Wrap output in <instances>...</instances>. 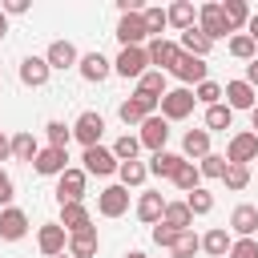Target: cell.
Here are the masks:
<instances>
[{
  "mask_svg": "<svg viewBox=\"0 0 258 258\" xmlns=\"http://www.w3.org/2000/svg\"><path fill=\"white\" fill-rule=\"evenodd\" d=\"M161 105V97H149V93H133L129 101H121V121L125 125H141V121H149L153 117V109Z\"/></svg>",
  "mask_w": 258,
  "mask_h": 258,
  "instance_id": "cell-1",
  "label": "cell"
},
{
  "mask_svg": "<svg viewBox=\"0 0 258 258\" xmlns=\"http://www.w3.org/2000/svg\"><path fill=\"white\" fill-rule=\"evenodd\" d=\"M194 105H198V101H194L189 89H169V93L161 97V117H165V121H181V117L194 113Z\"/></svg>",
  "mask_w": 258,
  "mask_h": 258,
  "instance_id": "cell-2",
  "label": "cell"
},
{
  "mask_svg": "<svg viewBox=\"0 0 258 258\" xmlns=\"http://www.w3.org/2000/svg\"><path fill=\"white\" fill-rule=\"evenodd\" d=\"M226 161H230V165H250V161H258V137H254V133H234L230 145H226Z\"/></svg>",
  "mask_w": 258,
  "mask_h": 258,
  "instance_id": "cell-3",
  "label": "cell"
},
{
  "mask_svg": "<svg viewBox=\"0 0 258 258\" xmlns=\"http://www.w3.org/2000/svg\"><path fill=\"white\" fill-rule=\"evenodd\" d=\"M32 169H36V173H44V177H60V173L69 169V149H56V145H44V149L36 153V161H32Z\"/></svg>",
  "mask_w": 258,
  "mask_h": 258,
  "instance_id": "cell-4",
  "label": "cell"
},
{
  "mask_svg": "<svg viewBox=\"0 0 258 258\" xmlns=\"http://www.w3.org/2000/svg\"><path fill=\"white\" fill-rule=\"evenodd\" d=\"M85 165V173H97V177H109V173H117L121 169V161L113 157V149H101V145H93V149H85V157H81Z\"/></svg>",
  "mask_w": 258,
  "mask_h": 258,
  "instance_id": "cell-5",
  "label": "cell"
},
{
  "mask_svg": "<svg viewBox=\"0 0 258 258\" xmlns=\"http://www.w3.org/2000/svg\"><path fill=\"white\" fill-rule=\"evenodd\" d=\"M85 181H89V173H85V169H64V173H60V181H56V202H60V206L81 202V198H85Z\"/></svg>",
  "mask_w": 258,
  "mask_h": 258,
  "instance_id": "cell-6",
  "label": "cell"
},
{
  "mask_svg": "<svg viewBox=\"0 0 258 258\" xmlns=\"http://www.w3.org/2000/svg\"><path fill=\"white\" fill-rule=\"evenodd\" d=\"M198 20H202L198 28H202V32L210 36V40H222V36L230 32V24H226V12H222V4H202V8H198Z\"/></svg>",
  "mask_w": 258,
  "mask_h": 258,
  "instance_id": "cell-7",
  "label": "cell"
},
{
  "mask_svg": "<svg viewBox=\"0 0 258 258\" xmlns=\"http://www.w3.org/2000/svg\"><path fill=\"white\" fill-rule=\"evenodd\" d=\"M145 36H149V28H145V16H141V12L121 16V24H117V40H121L125 48H141Z\"/></svg>",
  "mask_w": 258,
  "mask_h": 258,
  "instance_id": "cell-8",
  "label": "cell"
},
{
  "mask_svg": "<svg viewBox=\"0 0 258 258\" xmlns=\"http://www.w3.org/2000/svg\"><path fill=\"white\" fill-rule=\"evenodd\" d=\"M145 64H149V52H145V48H121V56L113 60V69H117L125 81H129V77H137V81H141V77L149 73Z\"/></svg>",
  "mask_w": 258,
  "mask_h": 258,
  "instance_id": "cell-9",
  "label": "cell"
},
{
  "mask_svg": "<svg viewBox=\"0 0 258 258\" xmlns=\"http://www.w3.org/2000/svg\"><path fill=\"white\" fill-rule=\"evenodd\" d=\"M101 133H105V117H101V113H81L77 125H73V137H77L85 149H93V145L101 141Z\"/></svg>",
  "mask_w": 258,
  "mask_h": 258,
  "instance_id": "cell-10",
  "label": "cell"
},
{
  "mask_svg": "<svg viewBox=\"0 0 258 258\" xmlns=\"http://www.w3.org/2000/svg\"><path fill=\"white\" fill-rule=\"evenodd\" d=\"M97 210H101L105 218H121V214L129 210V189H125V185H105V189L97 194Z\"/></svg>",
  "mask_w": 258,
  "mask_h": 258,
  "instance_id": "cell-11",
  "label": "cell"
},
{
  "mask_svg": "<svg viewBox=\"0 0 258 258\" xmlns=\"http://www.w3.org/2000/svg\"><path fill=\"white\" fill-rule=\"evenodd\" d=\"M145 52H149V64H157V73H161V69H173V64H177L181 44H173V40H165V36H153Z\"/></svg>",
  "mask_w": 258,
  "mask_h": 258,
  "instance_id": "cell-12",
  "label": "cell"
},
{
  "mask_svg": "<svg viewBox=\"0 0 258 258\" xmlns=\"http://www.w3.org/2000/svg\"><path fill=\"white\" fill-rule=\"evenodd\" d=\"M141 145L145 149H153V153H161L165 149V141H169V121L165 117H149V121H141Z\"/></svg>",
  "mask_w": 258,
  "mask_h": 258,
  "instance_id": "cell-13",
  "label": "cell"
},
{
  "mask_svg": "<svg viewBox=\"0 0 258 258\" xmlns=\"http://www.w3.org/2000/svg\"><path fill=\"white\" fill-rule=\"evenodd\" d=\"M64 242H69V230H64L60 222H48V226H40V234H36V246H40V254H48V258L64 254Z\"/></svg>",
  "mask_w": 258,
  "mask_h": 258,
  "instance_id": "cell-14",
  "label": "cell"
},
{
  "mask_svg": "<svg viewBox=\"0 0 258 258\" xmlns=\"http://www.w3.org/2000/svg\"><path fill=\"white\" fill-rule=\"evenodd\" d=\"M169 73H173L181 85H202V81H206V60H202V56L181 52V56H177V64H173Z\"/></svg>",
  "mask_w": 258,
  "mask_h": 258,
  "instance_id": "cell-15",
  "label": "cell"
},
{
  "mask_svg": "<svg viewBox=\"0 0 258 258\" xmlns=\"http://www.w3.org/2000/svg\"><path fill=\"white\" fill-rule=\"evenodd\" d=\"M24 234H28V214L16 210V206H8V210L0 214V238H4V242H20Z\"/></svg>",
  "mask_w": 258,
  "mask_h": 258,
  "instance_id": "cell-16",
  "label": "cell"
},
{
  "mask_svg": "<svg viewBox=\"0 0 258 258\" xmlns=\"http://www.w3.org/2000/svg\"><path fill=\"white\" fill-rule=\"evenodd\" d=\"M44 60H48V69H73V64H81V56H77V48L69 44V40H52L48 44V52H44Z\"/></svg>",
  "mask_w": 258,
  "mask_h": 258,
  "instance_id": "cell-17",
  "label": "cell"
},
{
  "mask_svg": "<svg viewBox=\"0 0 258 258\" xmlns=\"http://www.w3.org/2000/svg\"><path fill=\"white\" fill-rule=\"evenodd\" d=\"M48 73H52V69H48L44 56H24V60H20V81H24L28 89H40V85L48 81Z\"/></svg>",
  "mask_w": 258,
  "mask_h": 258,
  "instance_id": "cell-18",
  "label": "cell"
},
{
  "mask_svg": "<svg viewBox=\"0 0 258 258\" xmlns=\"http://www.w3.org/2000/svg\"><path fill=\"white\" fill-rule=\"evenodd\" d=\"M60 226L69 234H81V230H93V218L81 202H69V206H60Z\"/></svg>",
  "mask_w": 258,
  "mask_h": 258,
  "instance_id": "cell-19",
  "label": "cell"
},
{
  "mask_svg": "<svg viewBox=\"0 0 258 258\" xmlns=\"http://www.w3.org/2000/svg\"><path fill=\"white\" fill-rule=\"evenodd\" d=\"M210 48H214V40H210L198 24L181 32V52H189V56H202V60H206V56H210Z\"/></svg>",
  "mask_w": 258,
  "mask_h": 258,
  "instance_id": "cell-20",
  "label": "cell"
},
{
  "mask_svg": "<svg viewBox=\"0 0 258 258\" xmlns=\"http://www.w3.org/2000/svg\"><path fill=\"white\" fill-rule=\"evenodd\" d=\"M222 97H226L230 109H254V105H258V101H254V89H250L246 81H226V93H222Z\"/></svg>",
  "mask_w": 258,
  "mask_h": 258,
  "instance_id": "cell-21",
  "label": "cell"
},
{
  "mask_svg": "<svg viewBox=\"0 0 258 258\" xmlns=\"http://www.w3.org/2000/svg\"><path fill=\"white\" fill-rule=\"evenodd\" d=\"M77 69H81V77H85V81H93V85H101V81L109 77V60H105L101 52H85Z\"/></svg>",
  "mask_w": 258,
  "mask_h": 258,
  "instance_id": "cell-22",
  "label": "cell"
},
{
  "mask_svg": "<svg viewBox=\"0 0 258 258\" xmlns=\"http://www.w3.org/2000/svg\"><path fill=\"white\" fill-rule=\"evenodd\" d=\"M161 214H165V198H161V194H141V202H137V218H141L145 226H157Z\"/></svg>",
  "mask_w": 258,
  "mask_h": 258,
  "instance_id": "cell-23",
  "label": "cell"
},
{
  "mask_svg": "<svg viewBox=\"0 0 258 258\" xmlns=\"http://www.w3.org/2000/svg\"><path fill=\"white\" fill-rule=\"evenodd\" d=\"M97 246H101L97 230H81V234H69V254H73V258H93V254H97Z\"/></svg>",
  "mask_w": 258,
  "mask_h": 258,
  "instance_id": "cell-24",
  "label": "cell"
},
{
  "mask_svg": "<svg viewBox=\"0 0 258 258\" xmlns=\"http://www.w3.org/2000/svg\"><path fill=\"white\" fill-rule=\"evenodd\" d=\"M230 230L242 234V238H250V234L258 230V206H238V210L230 214Z\"/></svg>",
  "mask_w": 258,
  "mask_h": 258,
  "instance_id": "cell-25",
  "label": "cell"
},
{
  "mask_svg": "<svg viewBox=\"0 0 258 258\" xmlns=\"http://www.w3.org/2000/svg\"><path fill=\"white\" fill-rule=\"evenodd\" d=\"M181 149H185V157H210V129H189L185 137H181Z\"/></svg>",
  "mask_w": 258,
  "mask_h": 258,
  "instance_id": "cell-26",
  "label": "cell"
},
{
  "mask_svg": "<svg viewBox=\"0 0 258 258\" xmlns=\"http://www.w3.org/2000/svg\"><path fill=\"white\" fill-rule=\"evenodd\" d=\"M230 246H234V238H230L222 226H214V230L202 238V250H206V254H214V258H230Z\"/></svg>",
  "mask_w": 258,
  "mask_h": 258,
  "instance_id": "cell-27",
  "label": "cell"
},
{
  "mask_svg": "<svg viewBox=\"0 0 258 258\" xmlns=\"http://www.w3.org/2000/svg\"><path fill=\"white\" fill-rule=\"evenodd\" d=\"M161 222H165V226H173V230H189L194 214H189V206H185V202H165V214H161Z\"/></svg>",
  "mask_w": 258,
  "mask_h": 258,
  "instance_id": "cell-28",
  "label": "cell"
},
{
  "mask_svg": "<svg viewBox=\"0 0 258 258\" xmlns=\"http://www.w3.org/2000/svg\"><path fill=\"white\" fill-rule=\"evenodd\" d=\"M36 153H40V145H36V137H32L28 129L12 137V157H16V161H36Z\"/></svg>",
  "mask_w": 258,
  "mask_h": 258,
  "instance_id": "cell-29",
  "label": "cell"
},
{
  "mask_svg": "<svg viewBox=\"0 0 258 258\" xmlns=\"http://www.w3.org/2000/svg\"><path fill=\"white\" fill-rule=\"evenodd\" d=\"M181 161H185V157H177V153H165V149H161V153H153V157H149V173H157V177H173Z\"/></svg>",
  "mask_w": 258,
  "mask_h": 258,
  "instance_id": "cell-30",
  "label": "cell"
},
{
  "mask_svg": "<svg viewBox=\"0 0 258 258\" xmlns=\"http://www.w3.org/2000/svg\"><path fill=\"white\" fill-rule=\"evenodd\" d=\"M165 16H169V24H173V28H181V32H185V28H194V4H189V0L169 4V8H165Z\"/></svg>",
  "mask_w": 258,
  "mask_h": 258,
  "instance_id": "cell-31",
  "label": "cell"
},
{
  "mask_svg": "<svg viewBox=\"0 0 258 258\" xmlns=\"http://www.w3.org/2000/svg\"><path fill=\"white\" fill-rule=\"evenodd\" d=\"M198 181H202V169H198L194 161H181V165H177V173H173V185H177V189H185V194H194V189H198Z\"/></svg>",
  "mask_w": 258,
  "mask_h": 258,
  "instance_id": "cell-32",
  "label": "cell"
},
{
  "mask_svg": "<svg viewBox=\"0 0 258 258\" xmlns=\"http://www.w3.org/2000/svg\"><path fill=\"white\" fill-rule=\"evenodd\" d=\"M222 12H226V24H230V32L250 24V8H246L242 0H226V4H222Z\"/></svg>",
  "mask_w": 258,
  "mask_h": 258,
  "instance_id": "cell-33",
  "label": "cell"
},
{
  "mask_svg": "<svg viewBox=\"0 0 258 258\" xmlns=\"http://www.w3.org/2000/svg\"><path fill=\"white\" fill-rule=\"evenodd\" d=\"M117 177H121V185H125V189H129V185H141V181L149 177V165H141V161H121Z\"/></svg>",
  "mask_w": 258,
  "mask_h": 258,
  "instance_id": "cell-34",
  "label": "cell"
},
{
  "mask_svg": "<svg viewBox=\"0 0 258 258\" xmlns=\"http://www.w3.org/2000/svg\"><path fill=\"white\" fill-rule=\"evenodd\" d=\"M198 250H202V238H198L194 230H181L177 242H173V258H194Z\"/></svg>",
  "mask_w": 258,
  "mask_h": 258,
  "instance_id": "cell-35",
  "label": "cell"
},
{
  "mask_svg": "<svg viewBox=\"0 0 258 258\" xmlns=\"http://www.w3.org/2000/svg\"><path fill=\"white\" fill-rule=\"evenodd\" d=\"M137 89L149 93V97H165V93H169V89H165V73H157V69H149V73L137 81Z\"/></svg>",
  "mask_w": 258,
  "mask_h": 258,
  "instance_id": "cell-36",
  "label": "cell"
},
{
  "mask_svg": "<svg viewBox=\"0 0 258 258\" xmlns=\"http://www.w3.org/2000/svg\"><path fill=\"white\" fill-rule=\"evenodd\" d=\"M206 125L210 129H230L234 125V109L230 105H210L206 109Z\"/></svg>",
  "mask_w": 258,
  "mask_h": 258,
  "instance_id": "cell-37",
  "label": "cell"
},
{
  "mask_svg": "<svg viewBox=\"0 0 258 258\" xmlns=\"http://www.w3.org/2000/svg\"><path fill=\"white\" fill-rule=\"evenodd\" d=\"M137 149H141V137H129L125 133V137L113 141V157L117 161H137Z\"/></svg>",
  "mask_w": 258,
  "mask_h": 258,
  "instance_id": "cell-38",
  "label": "cell"
},
{
  "mask_svg": "<svg viewBox=\"0 0 258 258\" xmlns=\"http://www.w3.org/2000/svg\"><path fill=\"white\" fill-rule=\"evenodd\" d=\"M254 48H258V44H254L246 32L230 36V56H238V60H246V64H250V60H254Z\"/></svg>",
  "mask_w": 258,
  "mask_h": 258,
  "instance_id": "cell-39",
  "label": "cell"
},
{
  "mask_svg": "<svg viewBox=\"0 0 258 258\" xmlns=\"http://www.w3.org/2000/svg\"><path fill=\"white\" fill-rule=\"evenodd\" d=\"M44 133H48V145H56V149H69V137H73V129H69L64 121H48V125H44Z\"/></svg>",
  "mask_w": 258,
  "mask_h": 258,
  "instance_id": "cell-40",
  "label": "cell"
},
{
  "mask_svg": "<svg viewBox=\"0 0 258 258\" xmlns=\"http://www.w3.org/2000/svg\"><path fill=\"white\" fill-rule=\"evenodd\" d=\"M226 165H230V161H226L222 153H210V157H202V161H198L202 177H226Z\"/></svg>",
  "mask_w": 258,
  "mask_h": 258,
  "instance_id": "cell-41",
  "label": "cell"
},
{
  "mask_svg": "<svg viewBox=\"0 0 258 258\" xmlns=\"http://www.w3.org/2000/svg\"><path fill=\"white\" fill-rule=\"evenodd\" d=\"M141 16H145V28H149V36H161V28L169 24L165 8H141Z\"/></svg>",
  "mask_w": 258,
  "mask_h": 258,
  "instance_id": "cell-42",
  "label": "cell"
},
{
  "mask_svg": "<svg viewBox=\"0 0 258 258\" xmlns=\"http://www.w3.org/2000/svg\"><path fill=\"white\" fill-rule=\"evenodd\" d=\"M230 189H246L250 185V165H226V177H222Z\"/></svg>",
  "mask_w": 258,
  "mask_h": 258,
  "instance_id": "cell-43",
  "label": "cell"
},
{
  "mask_svg": "<svg viewBox=\"0 0 258 258\" xmlns=\"http://www.w3.org/2000/svg\"><path fill=\"white\" fill-rule=\"evenodd\" d=\"M185 206H189V214H210V210H214V194H206V189L198 185V189L185 198Z\"/></svg>",
  "mask_w": 258,
  "mask_h": 258,
  "instance_id": "cell-44",
  "label": "cell"
},
{
  "mask_svg": "<svg viewBox=\"0 0 258 258\" xmlns=\"http://www.w3.org/2000/svg\"><path fill=\"white\" fill-rule=\"evenodd\" d=\"M218 97H222V85H214V81H202V85L194 89V101H202L206 109H210V105H218Z\"/></svg>",
  "mask_w": 258,
  "mask_h": 258,
  "instance_id": "cell-45",
  "label": "cell"
},
{
  "mask_svg": "<svg viewBox=\"0 0 258 258\" xmlns=\"http://www.w3.org/2000/svg\"><path fill=\"white\" fill-rule=\"evenodd\" d=\"M177 234H181V230H173V226H165V222H157V226H153V242H157V246H165V250H173Z\"/></svg>",
  "mask_w": 258,
  "mask_h": 258,
  "instance_id": "cell-46",
  "label": "cell"
},
{
  "mask_svg": "<svg viewBox=\"0 0 258 258\" xmlns=\"http://www.w3.org/2000/svg\"><path fill=\"white\" fill-rule=\"evenodd\" d=\"M230 258H258V242L254 238H238L230 246Z\"/></svg>",
  "mask_w": 258,
  "mask_h": 258,
  "instance_id": "cell-47",
  "label": "cell"
},
{
  "mask_svg": "<svg viewBox=\"0 0 258 258\" xmlns=\"http://www.w3.org/2000/svg\"><path fill=\"white\" fill-rule=\"evenodd\" d=\"M12 194H16V185H12V177L0 169V206H8V202H12Z\"/></svg>",
  "mask_w": 258,
  "mask_h": 258,
  "instance_id": "cell-48",
  "label": "cell"
},
{
  "mask_svg": "<svg viewBox=\"0 0 258 258\" xmlns=\"http://www.w3.org/2000/svg\"><path fill=\"white\" fill-rule=\"evenodd\" d=\"M246 85H250V89H254V85H258V56H254V60H250V64H246Z\"/></svg>",
  "mask_w": 258,
  "mask_h": 258,
  "instance_id": "cell-49",
  "label": "cell"
},
{
  "mask_svg": "<svg viewBox=\"0 0 258 258\" xmlns=\"http://www.w3.org/2000/svg\"><path fill=\"white\" fill-rule=\"evenodd\" d=\"M4 12H28V0H8Z\"/></svg>",
  "mask_w": 258,
  "mask_h": 258,
  "instance_id": "cell-50",
  "label": "cell"
},
{
  "mask_svg": "<svg viewBox=\"0 0 258 258\" xmlns=\"http://www.w3.org/2000/svg\"><path fill=\"white\" fill-rule=\"evenodd\" d=\"M246 36H250V40H254V44H258V12H254V16H250V24H246Z\"/></svg>",
  "mask_w": 258,
  "mask_h": 258,
  "instance_id": "cell-51",
  "label": "cell"
},
{
  "mask_svg": "<svg viewBox=\"0 0 258 258\" xmlns=\"http://www.w3.org/2000/svg\"><path fill=\"white\" fill-rule=\"evenodd\" d=\"M8 153H12V141H8V137H4V133H0V161H4V157H8Z\"/></svg>",
  "mask_w": 258,
  "mask_h": 258,
  "instance_id": "cell-52",
  "label": "cell"
},
{
  "mask_svg": "<svg viewBox=\"0 0 258 258\" xmlns=\"http://www.w3.org/2000/svg\"><path fill=\"white\" fill-rule=\"evenodd\" d=\"M250 125H254V129H250V133H254V137H258V105H254V109H250Z\"/></svg>",
  "mask_w": 258,
  "mask_h": 258,
  "instance_id": "cell-53",
  "label": "cell"
},
{
  "mask_svg": "<svg viewBox=\"0 0 258 258\" xmlns=\"http://www.w3.org/2000/svg\"><path fill=\"white\" fill-rule=\"evenodd\" d=\"M4 32H8V20H4V8H0V40H4Z\"/></svg>",
  "mask_w": 258,
  "mask_h": 258,
  "instance_id": "cell-54",
  "label": "cell"
},
{
  "mask_svg": "<svg viewBox=\"0 0 258 258\" xmlns=\"http://www.w3.org/2000/svg\"><path fill=\"white\" fill-rule=\"evenodd\" d=\"M125 258H145V254H141V250H129V254H125Z\"/></svg>",
  "mask_w": 258,
  "mask_h": 258,
  "instance_id": "cell-55",
  "label": "cell"
},
{
  "mask_svg": "<svg viewBox=\"0 0 258 258\" xmlns=\"http://www.w3.org/2000/svg\"><path fill=\"white\" fill-rule=\"evenodd\" d=\"M56 258H73V254H56Z\"/></svg>",
  "mask_w": 258,
  "mask_h": 258,
  "instance_id": "cell-56",
  "label": "cell"
}]
</instances>
